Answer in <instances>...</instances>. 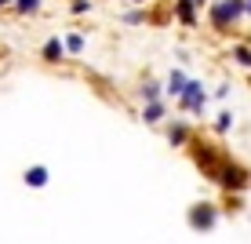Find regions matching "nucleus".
Instances as JSON below:
<instances>
[{"label": "nucleus", "instance_id": "obj_1", "mask_svg": "<svg viewBox=\"0 0 251 244\" xmlns=\"http://www.w3.org/2000/svg\"><path fill=\"white\" fill-rule=\"evenodd\" d=\"M240 11H244V0H222V4L211 7V19H215V26H229L240 19Z\"/></svg>", "mask_w": 251, "mask_h": 244}, {"label": "nucleus", "instance_id": "obj_2", "mask_svg": "<svg viewBox=\"0 0 251 244\" xmlns=\"http://www.w3.org/2000/svg\"><path fill=\"white\" fill-rule=\"evenodd\" d=\"M215 204H197L193 208V215H189V222H193V230H211L215 226Z\"/></svg>", "mask_w": 251, "mask_h": 244}, {"label": "nucleus", "instance_id": "obj_3", "mask_svg": "<svg viewBox=\"0 0 251 244\" xmlns=\"http://www.w3.org/2000/svg\"><path fill=\"white\" fill-rule=\"evenodd\" d=\"M182 106L193 109V113L204 109V91H201V84H197V81H186V88H182Z\"/></svg>", "mask_w": 251, "mask_h": 244}, {"label": "nucleus", "instance_id": "obj_4", "mask_svg": "<svg viewBox=\"0 0 251 244\" xmlns=\"http://www.w3.org/2000/svg\"><path fill=\"white\" fill-rule=\"evenodd\" d=\"M219 179H222L219 186H226V190H244V186H248V182H244V171H240V168H226Z\"/></svg>", "mask_w": 251, "mask_h": 244}, {"label": "nucleus", "instance_id": "obj_5", "mask_svg": "<svg viewBox=\"0 0 251 244\" xmlns=\"http://www.w3.org/2000/svg\"><path fill=\"white\" fill-rule=\"evenodd\" d=\"M25 186L44 190L48 186V168H40V164H37V168H29V171H25Z\"/></svg>", "mask_w": 251, "mask_h": 244}, {"label": "nucleus", "instance_id": "obj_6", "mask_svg": "<svg viewBox=\"0 0 251 244\" xmlns=\"http://www.w3.org/2000/svg\"><path fill=\"white\" fill-rule=\"evenodd\" d=\"M193 7H197V4H189V0H178V19H182L186 26H189V22H197V19H193V15H197Z\"/></svg>", "mask_w": 251, "mask_h": 244}, {"label": "nucleus", "instance_id": "obj_7", "mask_svg": "<svg viewBox=\"0 0 251 244\" xmlns=\"http://www.w3.org/2000/svg\"><path fill=\"white\" fill-rule=\"evenodd\" d=\"M44 58H51V62L62 58V44H58V40H48V44H44Z\"/></svg>", "mask_w": 251, "mask_h": 244}, {"label": "nucleus", "instance_id": "obj_8", "mask_svg": "<svg viewBox=\"0 0 251 244\" xmlns=\"http://www.w3.org/2000/svg\"><path fill=\"white\" fill-rule=\"evenodd\" d=\"M171 95H182V88H186V73H171Z\"/></svg>", "mask_w": 251, "mask_h": 244}, {"label": "nucleus", "instance_id": "obj_9", "mask_svg": "<svg viewBox=\"0 0 251 244\" xmlns=\"http://www.w3.org/2000/svg\"><path fill=\"white\" fill-rule=\"evenodd\" d=\"M164 117V106L160 102H150V106H146V120H160Z\"/></svg>", "mask_w": 251, "mask_h": 244}, {"label": "nucleus", "instance_id": "obj_10", "mask_svg": "<svg viewBox=\"0 0 251 244\" xmlns=\"http://www.w3.org/2000/svg\"><path fill=\"white\" fill-rule=\"evenodd\" d=\"M66 48H69V51H84V37H80V33H69Z\"/></svg>", "mask_w": 251, "mask_h": 244}, {"label": "nucleus", "instance_id": "obj_11", "mask_svg": "<svg viewBox=\"0 0 251 244\" xmlns=\"http://www.w3.org/2000/svg\"><path fill=\"white\" fill-rule=\"evenodd\" d=\"M168 138H171L175 146H182V142H186V128H171V132H168Z\"/></svg>", "mask_w": 251, "mask_h": 244}, {"label": "nucleus", "instance_id": "obj_12", "mask_svg": "<svg viewBox=\"0 0 251 244\" xmlns=\"http://www.w3.org/2000/svg\"><path fill=\"white\" fill-rule=\"evenodd\" d=\"M233 55H237V62H244V66H251V51H248V48H237V51H233Z\"/></svg>", "mask_w": 251, "mask_h": 244}, {"label": "nucleus", "instance_id": "obj_13", "mask_svg": "<svg viewBox=\"0 0 251 244\" xmlns=\"http://www.w3.org/2000/svg\"><path fill=\"white\" fill-rule=\"evenodd\" d=\"M229 124H233V117H229V113H222V117H219V124H215V128H219V132H229Z\"/></svg>", "mask_w": 251, "mask_h": 244}, {"label": "nucleus", "instance_id": "obj_14", "mask_svg": "<svg viewBox=\"0 0 251 244\" xmlns=\"http://www.w3.org/2000/svg\"><path fill=\"white\" fill-rule=\"evenodd\" d=\"M40 0H19V11H37Z\"/></svg>", "mask_w": 251, "mask_h": 244}, {"label": "nucleus", "instance_id": "obj_15", "mask_svg": "<svg viewBox=\"0 0 251 244\" xmlns=\"http://www.w3.org/2000/svg\"><path fill=\"white\" fill-rule=\"evenodd\" d=\"M189 4H204V0H189Z\"/></svg>", "mask_w": 251, "mask_h": 244}, {"label": "nucleus", "instance_id": "obj_16", "mask_svg": "<svg viewBox=\"0 0 251 244\" xmlns=\"http://www.w3.org/2000/svg\"><path fill=\"white\" fill-rule=\"evenodd\" d=\"M4 4H11V0H0V7H4Z\"/></svg>", "mask_w": 251, "mask_h": 244}, {"label": "nucleus", "instance_id": "obj_17", "mask_svg": "<svg viewBox=\"0 0 251 244\" xmlns=\"http://www.w3.org/2000/svg\"><path fill=\"white\" fill-rule=\"evenodd\" d=\"M248 11H251V4H248Z\"/></svg>", "mask_w": 251, "mask_h": 244}]
</instances>
